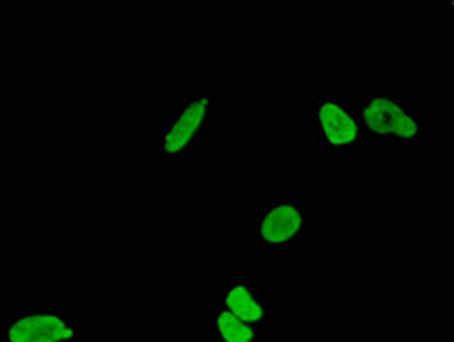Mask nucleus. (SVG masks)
Returning <instances> with one entry per match:
<instances>
[{
    "label": "nucleus",
    "mask_w": 454,
    "mask_h": 342,
    "mask_svg": "<svg viewBox=\"0 0 454 342\" xmlns=\"http://www.w3.org/2000/svg\"><path fill=\"white\" fill-rule=\"evenodd\" d=\"M217 128V91H187L162 114L155 126V158L167 167L194 165L201 158L206 139Z\"/></svg>",
    "instance_id": "1"
},
{
    "label": "nucleus",
    "mask_w": 454,
    "mask_h": 342,
    "mask_svg": "<svg viewBox=\"0 0 454 342\" xmlns=\"http://www.w3.org/2000/svg\"><path fill=\"white\" fill-rule=\"evenodd\" d=\"M365 146H416L429 135V121L404 94L368 89L354 97Z\"/></svg>",
    "instance_id": "2"
},
{
    "label": "nucleus",
    "mask_w": 454,
    "mask_h": 342,
    "mask_svg": "<svg viewBox=\"0 0 454 342\" xmlns=\"http://www.w3.org/2000/svg\"><path fill=\"white\" fill-rule=\"evenodd\" d=\"M309 121L313 146L329 160H342L365 146L354 98L333 89L310 94Z\"/></svg>",
    "instance_id": "3"
},
{
    "label": "nucleus",
    "mask_w": 454,
    "mask_h": 342,
    "mask_svg": "<svg viewBox=\"0 0 454 342\" xmlns=\"http://www.w3.org/2000/svg\"><path fill=\"white\" fill-rule=\"evenodd\" d=\"M310 204L304 198H268L254 208L252 242L258 256H290L310 240Z\"/></svg>",
    "instance_id": "4"
},
{
    "label": "nucleus",
    "mask_w": 454,
    "mask_h": 342,
    "mask_svg": "<svg viewBox=\"0 0 454 342\" xmlns=\"http://www.w3.org/2000/svg\"><path fill=\"white\" fill-rule=\"evenodd\" d=\"M0 342H91V331L71 310L26 304L3 310Z\"/></svg>",
    "instance_id": "5"
},
{
    "label": "nucleus",
    "mask_w": 454,
    "mask_h": 342,
    "mask_svg": "<svg viewBox=\"0 0 454 342\" xmlns=\"http://www.w3.org/2000/svg\"><path fill=\"white\" fill-rule=\"evenodd\" d=\"M217 306L262 331L274 329V297L252 274L226 272L219 278Z\"/></svg>",
    "instance_id": "6"
},
{
    "label": "nucleus",
    "mask_w": 454,
    "mask_h": 342,
    "mask_svg": "<svg viewBox=\"0 0 454 342\" xmlns=\"http://www.w3.org/2000/svg\"><path fill=\"white\" fill-rule=\"evenodd\" d=\"M262 329L219 306H206L201 310V336L206 342H262Z\"/></svg>",
    "instance_id": "7"
},
{
    "label": "nucleus",
    "mask_w": 454,
    "mask_h": 342,
    "mask_svg": "<svg viewBox=\"0 0 454 342\" xmlns=\"http://www.w3.org/2000/svg\"><path fill=\"white\" fill-rule=\"evenodd\" d=\"M436 12L441 17H454V0L452 3H438Z\"/></svg>",
    "instance_id": "8"
}]
</instances>
